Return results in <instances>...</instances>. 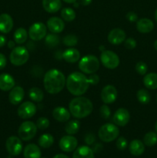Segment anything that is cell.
Wrapping results in <instances>:
<instances>
[{
  "instance_id": "1",
  "label": "cell",
  "mask_w": 157,
  "mask_h": 158,
  "mask_svg": "<svg viewBox=\"0 0 157 158\" xmlns=\"http://www.w3.org/2000/svg\"><path fill=\"white\" fill-rule=\"evenodd\" d=\"M66 83V77L57 69H52L46 72L43 79L45 89L50 94H57L61 92Z\"/></svg>"
},
{
  "instance_id": "2",
  "label": "cell",
  "mask_w": 157,
  "mask_h": 158,
  "mask_svg": "<svg viewBox=\"0 0 157 158\" xmlns=\"http://www.w3.org/2000/svg\"><path fill=\"white\" fill-rule=\"evenodd\" d=\"M66 85L68 91L71 94L79 97L88 90L90 84L88 77L83 73L74 72L67 77Z\"/></svg>"
},
{
  "instance_id": "3",
  "label": "cell",
  "mask_w": 157,
  "mask_h": 158,
  "mask_svg": "<svg viewBox=\"0 0 157 158\" xmlns=\"http://www.w3.org/2000/svg\"><path fill=\"white\" fill-rule=\"evenodd\" d=\"M69 108L70 114L75 118L83 119L92 114L93 104L89 99L79 96L71 100Z\"/></svg>"
},
{
  "instance_id": "4",
  "label": "cell",
  "mask_w": 157,
  "mask_h": 158,
  "mask_svg": "<svg viewBox=\"0 0 157 158\" xmlns=\"http://www.w3.org/2000/svg\"><path fill=\"white\" fill-rule=\"evenodd\" d=\"M100 63L96 56L93 55H87L83 57L78 63V68L84 74H92L99 69Z\"/></svg>"
},
{
  "instance_id": "5",
  "label": "cell",
  "mask_w": 157,
  "mask_h": 158,
  "mask_svg": "<svg viewBox=\"0 0 157 158\" xmlns=\"http://www.w3.org/2000/svg\"><path fill=\"white\" fill-rule=\"evenodd\" d=\"M119 135L118 127L113 123H106L101 126L98 131L99 138L105 143H109L115 140Z\"/></svg>"
},
{
  "instance_id": "6",
  "label": "cell",
  "mask_w": 157,
  "mask_h": 158,
  "mask_svg": "<svg viewBox=\"0 0 157 158\" xmlns=\"http://www.w3.org/2000/svg\"><path fill=\"white\" fill-rule=\"evenodd\" d=\"M29 59V52L24 46H17L12 49L9 56L11 63L15 66H20L26 63Z\"/></svg>"
},
{
  "instance_id": "7",
  "label": "cell",
  "mask_w": 157,
  "mask_h": 158,
  "mask_svg": "<svg viewBox=\"0 0 157 158\" xmlns=\"http://www.w3.org/2000/svg\"><path fill=\"white\" fill-rule=\"evenodd\" d=\"M37 127L32 121H25L18 127V137L23 141H29L35 137L37 133Z\"/></svg>"
},
{
  "instance_id": "8",
  "label": "cell",
  "mask_w": 157,
  "mask_h": 158,
  "mask_svg": "<svg viewBox=\"0 0 157 158\" xmlns=\"http://www.w3.org/2000/svg\"><path fill=\"white\" fill-rule=\"evenodd\" d=\"M100 61L103 66L109 69H114L119 65V57L111 50H103L100 56Z\"/></svg>"
},
{
  "instance_id": "9",
  "label": "cell",
  "mask_w": 157,
  "mask_h": 158,
  "mask_svg": "<svg viewBox=\"0 0 157 158\" xmlns=\"http://www.w3.org/2000/svg\"><path fill=\"white\" fill-rule=\"evenodd\" d=\"M28 34L33 41H40L47 35V26L40 22L35 23L29 27Z\"/></svg>"
},
{
  "instance_id": "10",
  "label": "cell",
  "mask_w": 157,
  "mask_h": 158,
  "mask_svg": "<svg viewBox=\"0 0 157 158\" xmlns=\"http://www.w3.org/2000/svg\"><path fill=\"white\" fill-rule=\"evenodd\" d=\"M6 148L10 155L18 156L22 151V142L19 137L11 136L6 140Z\"/></svg>"
},
{
  "instance_id": "11",
  "label": "cell",
  "mask_w": 157,
  "mask_h": 158,
  "mask_svg": "<svg viewBox=\"0 0 157 158\" xmlns=\"http://www.w3.org/2000/svg\"><path fill=\"white\" fill-rule=\"evenodd\" d=\"M36 110L37 107L35 103L30 101H26L20 104L17 110V114L20 118L27 120L33 117L36 114Z\"/></svg>"
},
{
  "instance_id": "12",
  "label": "cell",
  "mask_w": 157,
  "mask_h": 158,
  "mask_svg": "<svg viewBox=\"0 0 157 158\" xmlns=\"http://www.w3.org/2000/svg\"><path fill=\"white\" fill-rule=\"evenodd\" d=\"M118 93L116 88L112 85H106L101 92V99L106 104H112L116 100Z\"/></svg>"
},
{
  "instance_id": "13",
  "label": "cell",
  "mask_w": 157,
  "mask_h": 158,
  "mask_svg": "<svg viewBox=\"0 0 157 158\" xmlns=\"http://www.w3.org/2000/svg\"><path fill=\"white\" fill-rule=\"evenodd\" d=\"M58 145L60 149L64 152H72L77 148L78 140L72 135H66L60 139Z\"/></svg>"
},
{
  "instance_id": "14",
  "label": "cell",
  "mask_w": 157,
  "mask_h": 158,
  "mask_svg": "<svg viewBox=\"0 0 157 158\" xmlns=\"http://www.w3.org/2000/svg\"><path fill=\"white\" fill-rule=\"evenodd\" d=\"M130 114L126 108H119L115 112L113 116V122L116 126L125 127L129 121Z\"/></svg>"
},
{
  "instance_id": "15",
  "label": "cell",
  "mask_w": 157,
  "mask_h": 158,
  "mask_svg": "<svg viewBox=\"0 0 157 158\" xmlns=\"http://www.w3.org/2000/svg\"><path fill=\"white\" fill-rule=\"evenodd\" d=\"M126 38V34L122 29L115 28L112 29L108 34L107 40L112 45H119L124 43Z\"/></svg>"
},
{
  "instance_id": "16",
  "label": "cell",
  "mask_w": 157,
  "mask_h": 158,
  "mask_svg": "<svg viewBox=\"0 0 157 158\" xmlns=\"http://www.w3.org/2000/svg\"><path fill=\"white\" fill-rule=\"evenodd\" d=\"M46 26L51 32L58 34L64 30L65 23L62 19L57 16H53L47 20Z\"/></svg>"
},
{
  "instance_id": "17",
  "label": "cell",
  "mask_w": 157,
  "mask_h": 158,
  "mask_svg": "<svg viewBox=\"0 0 157 158\" xmlns=\"http://www.w3.org/2000/svg\"><path fill=\"white\" fill-rule=\"evenodd\" d=\"M25 97V91L19 86H14L9 94V100L12 105H18L23 100Z\"/></svg>"
},
{
  "instance_id": "18",
  "label": "cell",
  "mask_w": 157,
  "mask_h": 158,
  "mask_svg": "<svg viewBox=\"0 0 157 158\" xmlns=\"http://www.w3.org/2000/svg\"><path fill=\"white\" fill-rule=\"evenodd\" d=\"M13 28V19L12 16L7 13L0 15V32L2 33H9Z\"/></svg>"
},
{
  "instance_id": "19",
  "label": "cell",
  "mask_w": 157,
  "mask_h": 158,
  "mask_svg": "<svg viewBox=\"0 0 157 158\" xmlns=\"http://www.w3.org/2000/svg\"><path fill=\"white\" fill-rule=\"evenodd\" d=\"M15 81L10 74H0V89L2 91H10L15 86Z\"/></svg>"
},
{
  "instance_id": "20",
  "label": "cell",
  "mask_w": 157,
  "mask_h": 158,
  "mask_svg": "<svg viewBox=\"0 0 157 158\" xmlns=\"http://www.w3.org/2000/svg\"><path fill=\"white\" fill-rule=\"evenodd\" d=\"M52 117L56 121L67 122L70 119L71 114L66 108L63 106H57L52 111Z\"/></svg>"
},
{
  "instance_id": "21",
  "label": "cell",
  "mask_w": 157,
  "mask_h": 158,
  "mask_svg": "<svg viewBox=\"0 0 157 158\" xmlns=\"http://www.w3.org/2000/svg\"><path fill=\"white\" fill-rule=\"evenodd\" d=\"M154 28V23L151 19L147 18L140 19L137 21L136 29L141 33H149L152 32Z\"/></svg>"
},
{
  "instance_id": "22",
  "label": "cell",
  "mask_w": 157,
  "mask_h": 158,
  "mask_svg": "<svg viewBox=\"0 0 157 158\" xmlns=\"http://www.w3.org/2000/svg\"><path fill=\"white\" fill-rule=\"evenodd\" d=\"M62 59L69 63H75L80 59V52L75 48H69L62 52Z\"/></svg>"
},
{
  "instance_id": "23",
  "label": "cell",
  "mask_w": 157,
  "mask_h": 158,
  "mask_svg": "<svg viewBox=\"0 0 157 158\" xmlns=\"http://www.w3.org/2000/svg\"><path fill=\"white\" fill-rule=\"evenodd\" d=\"M23 155L25 158H41V150L36 144L29 143L24 148Z\"/></svg>"
},
{
  "instance_id": "24",
  "label": "cell",
  "mask_w": 157,
  "mask_h": 158,
  "mask_svg": "<svg viewBox=\"0 0 157 158\" xmlns=\"http://www.w3.org/2000/svg\"><path fill=\"white\" fill-rule=\"evenodd\" d=\"M129 151L133 156H140L144 153L145 144L140 140H132L129 145Z\"/></svg>"
},
{
  "instance_id": "25",
  "label": "cell",
  "mask_w": 157,
  "mask_h": 158,
  "mask_svg": "<svg viewBox=\"0 0 157 158\" xmlns=\"http://www.w3.org/2000/svg\"><path fill=\"white\" fill-rule=\"evenodd\" d=\"M72 158H95L92 148L88 146H80L75 150Z\"/></svg>"
},
{
  "instance_id": "26",
  "label": "cell",
  "mask_w": 157,
  "mask_h": 158,
  "mask_svg": "<svg viewBox=\"0 0 157 158\" xmlns=\"http://www.w3.org/2000/svg\"><path fill=\"white\" fill-rule=\"evenodd\" d=\"M42 6L49 13H55L61 9V0H42Z\"/></svg>"
},
{
  "instance_id": "27",
  "label": "cell",
  "mask_w": 157,
  "mask_h": 158,
  "mask_svg": "<svg viewBox=\"0 0 157 158\" xmlns=\"http://www.w3.org/2000/svg\"><path fill=\"white\" fill-rule=\"evenodd\" d=\"M143 84L147 89H157V73H149L145 75L144 78H143Z\"/></svg>"
},
{
  "instance_id": "28",
  "label": "cell",
  "mask_w": 157,
  "mask_h": 158,
  "mask_svg": "<svg viewBox=\"0 0 157 158\" xmlns=\"http://www.w3.org/2000/svg\"><path fill=\"white\" fill-rule=\"evenodd\" d=\"M28 36H29V34H28L26 29L22 27H20L17 29L14 32V41L17 44H23L27 40Z\"/></svg>"
},
{
  "instance_id": "29",
  "label": "cell",
  "mask_w": 157,
  "mask_h": 158,
  "mask_svg": "<svg viewBox=\"0 0 157 158\" xmlns=\"http://www.w3.org/2000/svg\"><path fill=\"white\" fill-rule=\"evenodd\" d=\"M38 145L42 148H49L54 143V137L50 134H44L38 138Z\"/></svg>"
},
{
  "instance_id": "30",
  "label": "cell",
  "mask_w": 157,
  "mask_h": 158,
  "mask_svg": "<svg viewBox=\"0 0 157 158\" xmlns=\"http://www.w3.org/2000/svg\"><path fill=\"white\" fill-rule=\"evenodd\" d=\"M80 123L77 120H69L66 123L65 126V131L69 135H73V134H77L79 131Z\"/></svg>"
},
{
  "instance_id": "31",
  "label": "cell",
  "mask_w": 157,
  "mask_h": 158,
  "mask_svg": "<svg viewBox=\"0 0 157 158\" xmlns=\"http://www.w3.org/2000/svg\"><path fill=\"white\" fill-rule=\"evenodd\" d=\"M29 97L32 101L39 103L44 98V94L39 88L32 87L29 91Z\"/></svg>"
},
{
  "instance_id": "32",
  "label": "cell",
  "mask_w": 157,
  "mask_h": 158,
  "mask_svg": "<svg viewBox=\"0 0 157 158\" xmlns=\"http://www.w3.org/2000/svg\"><path fill=\"white\" fill-rule=\"evenodd\" d=\"M59 37L55 33L48 34L45 37V44L49 48H54L57 46L59 43Z\"/></svg>"
},
{
  "instance_id": "33",
  "label": "cell",
  "mask_w": 157,
  "mask_h": 158,
  "mask_svg": "<svg viewBox=\"0 0 157 158\" xmlns=\"http://www.w3.org/2000/svg\"><path fill=\"white\" fill-rule=\"evenodd\" d=\"M61 17L64 21L66 22H72L76 17L75 12L72 8L66 7L62 9L61 11Z\"/></svg>"
},
{
  "instance_id": "34",
  "label": "cell",
  "mask_w": 157,
  "mask_h": 158,
  "mask_svg": "<svg viewBox=\"0 0 157 158\" xmlns=\"http://www.w3.org/2000/svg\"><path fill=\"white\" fill-rule=\"evenodd\" d=\"M143 143L147 147H153L157 143V133L148 132L143 137Z\"/></svg>"
},
{
  "instance_id": "35",
  "label": "cell",
  "mask_w": 157,
  "mask_h": 158,
  "mask_svg": "<svg viewBox=\"0 0 157 158\" xmlns=\"http://www.w3.org/2000/svg\"><path fill=\"white\" fill-rule=\"evenodd\" d=\"M136 97L138 101L142 104H148L150 102L151 97L149 93L146 89H141L137 91Z\"/></svg>"
},
{
  "instance_id": "36",
  "label": "cell",
  "mask_w": 157,
  "mask_h": 158,
  "mask_svg": "<svg viewBox=\"0 0 157 158\" xmlns=\"http://www.w3.org/2000/svg\"><path fill=\"white\" fill-rule=\"evenodd\" d=\"M63 44L66 46H69V47H72L77 45L78 43V38L76 35H72V34H69V35L64 36L62 40Z\"/></svg>"
},
{
  "instance_id": "37",
  "label": "cell",
  "mask_w": 157,
  "mask_h": 158,
  "mask_svg": "<svg viewBox=\"0 0 157 158\" xmlns=\"http://www.w3.org/2000/svg\"><path fill=\"white\" fill-rule=\"evenodd\" d=\"M135 71L139 75H146L148 70V66L146 63L143 61H139L135 64Z\"/></svg>"
},
{
  "instance_id": "38",
  "label": "cell",
  "mask_w": 157,
  "mask_h": 158,
  "mask_svg": "<svg viewBox=\"0 0 157 158\" xmlns=\"http://www.w3.org/2000/svg\"><path fill=\"white\" fill-rule=\"evenodd\" d=\"M36 127L39 130H46L49 126V120L46 117H39L36 121Z\"/></svg>"
},
{
  "instance_id": "39",
  "label": "cell",
  "mask_w": 157,
  "mask_h": 158,
  "mask_svg": "<svg viewBox=\"0 0 157 158\" xmlns=\"http://www.w3.org/2000/svg\"><path fill=\"white\" fill-rule=\"evenodd\" d=\"M99 114L101 117L104 120H108L111 116V110L107 104L102 105L99 109Z\"/></svg>"
},
{
  "instance_id": "40",
  "label": "cell",
  "mask_w": 157,
  "mask_h": 158,
  "mask_svg": "<svg viewBox=\"0 0 157 158\" xmlns=\"http://www.w3.org/2000/svg\"><path fill=\"white\" fill-rule=\"evenodd\" d=\"M115 145H116V148H118L119 151H124V150H126V148L128 147V141L126 139V137H120L117 139Z\"/></svg>"
},
{
  "instance_id": "41",
  "label": "cell",
  "mask_w": 157,
  "mask_h": 158,
  "mask_svg": "<svg viewBox=\"0 0 157 158\" xmlns=\"http://www.w3.org/2000/svg\"><path fill=\"white\" fill-rule=\"evenodd\" d=\"M125 47L128 49H133L136 47V41L133 38L126 39L124 41Z\"/></svg>"
},
{
  "instance_id": "42",
  "label": "cell",
  "mask_w": 157,
  "mask_h": 158,
  "mask_svg": "<svg viewBox=\"0 0 157 158\" xmlns=\"http://www.w3.org/2000/svg\"><path fill=\"white\" fill-rule=\"evenodd\" d=\"M88 80H89V84L92 85V86H95L99 83V77L95 73L90 74V76L88 77Z\"/></svg>"
},
{
  "instance_id": "43",
  "label": "cell",
  "mask_w": 157,
  "mask_h": 158,
  "mask_svg": "<svg viewBox=\"0 0 157 158\" xmlns=\"http://www.w3.org/2000/svg\"><path fill=\"white\" fill-rule=\"evenodd\" d=\"M126 19L131 23H134L138 20V15L134 12H129L126 14Z\"/></svg>"
},
{
  "instance_id": "44",
  "label": "cell",
  "mask_w": 157,
  "mask_h": 158,
  "mask_svg": "<svg viewBox=\"0 0 157 158\" xmlns=\"http://www.w3.org/2000/svg\"><path fill=\"white\" fill-rule=\"evenodd\" d=\"M6 63H7L6 57L5 56L4 54L0 52V70H1V69H3L5 67H6Z\"/></svg>"
},
{
  "instance_id": "45",
  "label": "cell",
  "mask_w": 157,
  "mask_h": 158,
  "mask_svg": "<svg viewBox=\"0 0 157 158\" xmlns=\"http://www.w3.org/2000/svg\"><path fill=\"white\" fill-rule=\"evenodd\" d=\"M85 141L86 142V143L89 145L92 144L95 141V136L92 134H89L86 135V137H85Z\"/></svg>"
},
{
  "instance_id": "46",
  "label": "cell",
  "mask_w": 157,
  "mask_h": 158,
  "mask_svg": "<svg viewBox=\"0 0 157 158\" xmlns=\"http://www.w3.org/2000/svg\"><path fill=\"white\" fill-rule=\"evenodd\" d=\"M6 43V38L2 35H0V48L3 47Z\"/></svg>"
},
{
  "instance_id": "47",
  "label": "cell",
  "mask_w": 157,
  "mask_h": 158,
  "mask_svg": "<svg viewBox=\"0 0 157 158\" xmlns=\"http://www.w3.org/2000/svg\"><path fill=\"white\" fill-rule=\"evenodd\" d=\"M78 2H79L80 4L83 5V6H87L92 3V0H78Z\"/></svg>"
},
{
  "instance_id": "48",
  "label": "cell",
  "mask_w": 157,
  "mask_h": 158,
  "mask_svg": "<svg viewBox=\"0 0 157 158\" xmlns=\"http://www.w3.org/2000/svg\"><path fill=\"white\" fill-rule=\"evenodd\" d=\"M102 148H103V146H102L100 143H97V144H95V146H94L92 151H93V152H99L102 150Z\"/></svg>"
},
{
  "instance_id": "49",
  "label": "cell",
  "mask_w": 157,
  "mask_h": 158,
  "mask_svg": "<svg viewBox=\"0 0 157 158\" xmlns=\"http://www.w3.org/2000/svg\"><path fill=\"white\" fill-rule=\"evenodd\" d=\"M8 47L9 49H14L15 47V41H12V40H10V41L8 42Z\"/></svg>"
},
{
  "instance_id": "50",
  "label": "cell",
  "mask_w": 157,
  "mask_h": 158,
  "mask_svg": "<svg viewBox=\"0 0 157 158\" xmlns=\"http://www.w3.org/2000/svg\"><path fill=\"white\" fill-rule=\"evenodd\" d=\"M53 158H69V157L63 154H56V155H55Z\"/></svg>"
},
{
  "instance_id": "51",
  "label": "cell",
  "mask_w": 157,
  "mask_h": 158,
  "mask_svg": "<svg viewBox=\"0 0 157 158\" xmlns=\"http://www.w3.org/2000/svg\"><path fill=\"white\" fill-rule=\"evenodd\" d=\"M63 2L66 3H69V4H72V3H75L77 0H62Z\"/></svg>"
},
{
  "instance_id": "52",
  "label": "cell",
  "mask_w": 157,
  "mask_h": 158,
  "mask_svg": "<svg viewBox=\"0 0 157 158\" xmlns=\"http://www.w3.org/2000/svg\"><path fill=\"white\" fill-rule=\"evenodd\" d=\"M154 48H155V50L157 51V40H155V43H154Z\"/></svg>"
},
{
  "instance_id": "53",
  "label": "cell",
  "mask_w": 157,
  "mask_h": 158,
  "mask_svg": "<svg viewBox=\"0 0 157 158\" xmlns=\"http://www.w3.org/2000/svg\"><path fill=\"white\" fill-rule=\"evenodd\" d=\"M155 21L157 22V9H155Z\"/></svg>"
},
{
  "instance_id": "54",
  "label": "cell",
  "mask_w": 157,
  "mask_h": 158,
  "mask_svg": "<svg viewBox=\"0 0 157 158\" xmlns=\"http://www.w3.org/2000/svg\"><path fill=\"white\" fill-rule=\"evenodd\" d=\"M155 130L157 133V120H156V122H155Z\"/></svg>"
},
{
  "instance_id": "55",
  "label": "cell",
  "mask_w": 157,
  "mask_h": 158,
  "mask_svg": "<svg viewBox=\"0 0 157 158\" xmlns=\"http://www.w3.org/2000/svg\"><path fill=\"white\" fill-rule=\"evenodd\" d=\"M156 101H157V95H156Z\"/></svg>"
},
{
  "instance_id": "56",
  "label": "cell",
  "mask_w": 157,
  "mask_h": 158,
  "mask_svg": "<svg viewBox=\"0 0 157 158\" xmlns=\"http://www.w3.org/2000/svg\"><path fill=\"white\" fill-rule=\"evenodd\" d=\"M41 158H46V157H41Z\"/></svg>"
}]
</instances>
